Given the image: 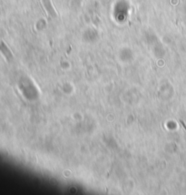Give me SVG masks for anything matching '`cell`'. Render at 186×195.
Listing matches in <instances>:
<instances>
[{"mask_svg": "<svg viewBox=\"0 0 186 195\" xmlns=\"http://www.w3.org/2000/svg\"><path fill=\"white\" fill-rule=\"evenodd\" d=\"M43 1V4L45 5V8L46 9V11L48 12V14L50 16H52L53 17H56L57 16V13L51 4V1L50 0H42Z\"/></svg>", "mask_w": 186, "mask_h": 195, "instance_id": "6da1fadb", "label": "cell"}]
</instances>
